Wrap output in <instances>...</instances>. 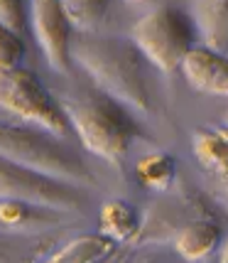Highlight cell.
Returning <instances> with one entry per match:
<instances>
[{
	"label": "cell",
	"instance_id": "1",
	"mask_svg": "<svg viewBox=\"0 0 228 263\" xmlns=\"http://www.w3.org/2000/svg\"><path fill=\"white\" fill-rule=\"evenodd\" d=\"M71 59L89 74L101 93L140 114L152 111V96L145 77V54L133 40L81 37L76 45H71Z\"/></svg>",
	"mask_w": 228,
	"mask_h": 263
},
{
	"label": "cell",
	"instance_id": "2",
	"mask_svg": "<svg viewBox=\"0 0 228 263\" xmlns=\"http://www.w3.org/2000/svg\"><path fill=\"white\" fill-rule=\"evenodd\" d=\"M61 108L69 126L76 130L81 145L111 165L126 160L133 138L137 136L135 121L126 114L123 103L106 93H81L64 96Z\"/></svg>",
	"mask_w": 228,
	"mask_h": 263
},
{
	"label": "cell",
	"instance_id": "3",
	"mask_svg": "<svg viewBox=\"0 0 228 263\" xmlns=\"http://www.w3.org/2000/svg\"><path fill=\"white\" fill-rule=\"evenodd\" d=\"M52 133L47 130H32L25 126H3L0 130V158L15 165L30 167L49 177L64 180L76 187H86L93 182V175L86 170V165L74 158L69 150L59 148V143L52 140Z\"/></svg>",
	"mask_w": 228,
	"mask_h": 263
},
{
	"label": "cell",
	"instance_id": "4",
	"mask_svg": "<svg viewBox=\"0 0 228 263\" xmlns=\"http://www.w3.org/2000/svg\"><path fill=\"white\" fill-rule=\"evenodd\" d=\"M130 40L152 67L172 74L182 69L184 57L194 49V25L172 5H157L133 23Z\"/></svg>",
	"mask_w": 228,
	"mask_h": 263
},
{
	"label": "cell",
	"instance_id": "5",
	"mask_svg": "<svg viewBox=\"0 0 228 263\" xmlns=\"http://www.w3.org/2000/svg\"><path fill=\"white\" fill-rule=\"evenodd\" d=\"M0 103L8 114L52 136L64 138L69 133V118L61 103L47 93L42 81L30 69L15 67L0 71Z\"/></svg>",
	"mask_w": 228,
	"mask_h": 263
},
{
	"label": "cell",
	"instance_id": "6",
	"mask_svg": "<svg viewBox=\"0 0 228 263\" xmlns=\"http://www.w3.org/2000/svg\"><path fill=\"white\" fill-rule=\"evenodd\" d=\"M0 197L23 199L54 212H74L84 204V197L79 195L76 184L34 172L10 160H3L0 167Z\"/></svg>",
	"mask_w": 228,
	"mask_h": 263
},
{
	"label": "cell",
	"instance_id": "7",
	"mask_svg": "<svg viewBox=\"0 0 228 263\" xmlns=\"http://www.w3.org/2000/svg\"><path fill=\"white\" fill-rule=\"evenodd\" d=\"M30 27L49 67L67 74L71 69V20L61 0H30Z\"/></svg>",
	"mask_w": 228,
	"mask_h": 263
},
{
	"label": "cell",
	"instance_id": "8",
	"mask_svg": "<svg viewBox=\"0 0 228 263\" xmlns=\"http://www.w3.org/2000/svg\"><path fill=\"white\" fill-rule=\"evenodd\" d=\"M194 219H214V212L192 192H182L177 199L162 202L152 206L148 217L140 227V234L135 241H164L174 239V234L182 229L184 224L194 221Z\"/></svg>",
	"mask_w": 228,
	"mask_h": 263
},
{
	"label": "cell",
	"instance_id": "9",
	"mask_svg": "<svg viewBox=\"0 0 228 263\" xmlns=\"http://www.w3.org/2000/svg\"><path fill=\"white\" fill-rule=\"evenodd\" d=\"M182 74L194 91L228 96V57L211 47H194L184 57Z\"/></svg>",
	"mask_w": 228,
	"mask_h": 263
},
{
	"label": "cell",
	"instance_id": "10",
	"mask_svg": "<svg viewBox=\"0 0 228 263\" xmlns=\"http://www.w3.org/2000/svg\"><path fill=\"white\" fill-rule=\"evenodd\" d=\"M192 20L206 47L228 49V0H192Z\"/></svg>",
	"mask_w": 228,
	"mask_h": 263
},
{
	"label": "cell",
	"instance_id": "11",
	"mask_svg": "<svg viewBox=\"0 0 228 263\" xmlns=\"http://www.w3.org/2000/svg\"><path fill=\"white\" fill-rule=\"evenodd\" d=\"M218 243H221V227L214 219H194L184 224L172 239V246L177 249V253L189 261L211 256Z\"/></svg>",
	"mask_w": 228,
	"mask_h": 263
},
{
	"label": "cell",
	"instance_id": "12",
	"mask_svg": "<svg viewBox=\"0 0 228 263\" xmlns=\"http://www.w3.org/2000/svg\"><path fill=\"white\" fill-rule=\"evenodd\" d=\"M98 224H101V234L111 236L118 243L135 241L142 227L137 209L126 199H108L98 212Z\"/></svg>",
	"mask_w": 228,
	"mask_h": 263
},
{
	"label": "cell",
	"instance_id": "13",
	"mask_svg": "<svg viewBox=\"0 0 228 263\" xmlns=\"http://www.w3.org/2000/svg\"><path fill=\"white\" fill-rule=\"evenodd\" d=\"M0 221H3L5 229H37V227L57 224L59 212L30 204V202H23V199L0 197Z\"/></svg>",
	"mask_w": 228,
	"mask_h": 263
},
{
	"label": "cell",
	"instance_id": "14",
	"mask_svg": "<svg viewBox=\"0 0 228 263\" xmlns=\"http://www.w3.org/2000/svg\"><path fill=\"white\" fill-rule=\"evenodd\" d=\"M115 243L111 236L106 234H84L76 239L67 241L61 249L52 253L49 258L59 263H91V261H103L115 251Z\"/></svg>",
	"mask_w": 228,
	"mask_h": 263
},
{
	"label": "cell",
	"instance_id": "15",
	"mask_svg": "<svg viewBox=\"0 0 228 263\" xmlns=\"http://www.w3.org/2000/svg\"><path fill=\"white\" fill-rule=\"evenodd\" d=\"M135 177L145 190L170 192L172 184L177 182V162L167 153H150L137 160Z\"/></svg>",
	"mask_w": 228,
	"mask_h": 263
},
{
	"label": "cell",
	"instance_id": "16",
	"mask_svg": "<svg viewBox=\"0 0 228 263\" xmlns=\"http://www.w3.org/2000/svg\"><path fill=\"white\" fill-rule=\"evenodd\" d=\"M196 160L211 172H228V136L223 128H199L192 136Z\"/></svg>",
	"mask_w": 228,
	"mask_h": 263
},
{
	"label": "cell",
	"instance_id": "17",
	"mask_svg": "<svg viewBox=\"0 0 228 263\" xmlns=\"http://www.w3.org/2000/svg\"><path fill=\"white\" fill-rule=\"evenodd\" d=\"M108 3L111 0H61L67 17L79 32H91L93 27L103 23L108 12Z\"/></svg>",
	"mask_w": 228,
	"mask_h": 263
},
{
	"label": "cell",
	"instance_id": "18",
	"mask_svg": "<svg viewBox=\"0 0 228 263\" xmlns=\"http://www.w3.org/2000/svg\"><path fill=\"white\" fill-rule=\"evenodd\" d=\"M23 57H25L23 32H15L10 27L0 25V71L20 67Z\"/></svg>",
	"mask_w": 228,
	"mask_h": 263
},
{
	"label": "cell",
	"instance_id": "19",
	"mask_svg": "<svg viewBox=\"0 0 228 263\" xmlns=\"http://www.w3.org/2000/svg\"><path fill=\"white\" fill-rule=\"evenodd\" d=\"M0 25L10 27L15 32H23L27 27L25 0H0Z\"/></svg>",
	"mask_w": 228,
	"mask_h": 263
},
{
	"label": "cell",
	"instance_id": "20",
	"mask_svg": "<svg viewBox=\"0 0 228 263\" xmlns=\"http://www.w3.org/2000/svg\"><path fill=\"white\" fill-rule=\"evenodd\" d=\"M211 195L216 202H221V206H226L228 209V172H214V177H211Z\"/></svg>",
	"mask_w": 228,
	"mask_h": 263
},
{
	"label": "cell",
	"instance_id": "21",
	"mask_svg": "<svg viewBox=\"0 0 228 263\" xmlns=\"http://www.w3.org/2000/svg\"><path fill=\"white\" fill-rule=\"evenodd\" d=\"M221 261L223 263H228V243L223 246V251H221Z\"/></svg>",
	"mask_w": 228,
	"mask_h": 263
},
{
	"label": "cell",
	"instance_id": "22",
	"mask_svg": "<svg viewBox=\"0 0 228 263\" xmlns=\"http://www.w3.org/2000/svg\"><path fill=\"white\" fill-rule=\"evenodd\" d=\"M128 3H133V5H142V3H148V0H128Z\"/></svg>",
	"mask_w": 228,
	"mask_h": 263
},
{
	"label": "cell",
	"instance_id": "23",
	"mask_svg": "<svg viewBox=\"0 0 228 263\" xmlns=\"http://www.w3.org/2000/svg\"><path fill=\"white\" fill-rule=\"evenodd\" d=\"M221 128H223V133H226V136H228V123H226V126H221Z\"/></svg>",
	"mask_w": 228,
	"mask_h": 263
}]
</instances>
